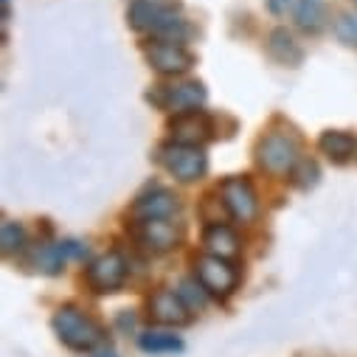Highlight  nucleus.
<instances>
[{"instance_id": "obj_12", "label": "nucleus", "mask_w": 357, "mask_h": 357, "mask_svg": "<svg viewBox=\"0 0 357 357\" xmlns=\"http://www.w3.org/2000/svg\"><path fill=\"white\" fill-rule=\"evenodd\" d=\"M84 253V245L68 239V242H54V245H40L34 250V267L40 273H48V276H56L62 271V264L73 256H82Z\"/></svg>"}, {"instance_id": "obj_3", "label": "nucleus", "mask_w": 357, "mask_h": 357, "mask_svg": "<svg viewBox=\"0 0 357 357\" xmlns=\"http://www.w3.org/2000/svg\"><path fill=\"white\" fill-rule=\"evenodd\" d=\"M256 160L271 174H290L301 160V144L293 132H271L256 144Z\"/></svg>"}, {"instance_id": "obj_2", "label": "nucleus", "mask_w": 357, "mask_h": 357, "mask_svg": "<svg viewBox=\"0 0 357 357\" xmlns=\"http://www.w3.org/2000/svg\"><path fill=\"white\" fill-rule=\"evenodd\" d=\"M56 337L73 351H91L102 340V326L76 307H59L54 315Z\"/></svg>"}, {"instance_id": "obj_21", "label": "nucleus", "mask_w": 357, "mask_h": 357, "mask_svg": "<svg viewBox=\"0 0 357 357\" xmlns=\"http://www.w3.org/2000/svg\"><path fill=\"white\" fill-rule=\"evenodd\" d=\"M23 248H26V228H23V222L6 220L3 225H0V250H3L6 256H12V253H20Z\"/></svg>"}, {"instance_id": "obj_29", "label": "nucleus", "mask_w": 357, "mask_h": 357, "mask_svg": "<svg viewBox=\"0 0 357 357\" xmlns=\"http://www.w3.org/2000/svg\"><path fill=\"white\" fill-rule=\"evenodd\" d=\"M354 3H357V0H354Z\"/></svg>"}, {"instance_id": "obj_18", "label": "nucleus", "mask_w": 357, "mask_h": 357, "mask_svg": "<svg viewBox=\"0 0 357 357\" xmlns=\"http://www.w3.org/2000/svg\"><path fill=\"white\" fill-rule=\"evenodd\" d=\"M158 40H166V43H186L189 37H192V26H189V20L177 12L174 6L163 15V20L155 26V31H152Z\"/></svg>"}, {"instance_id": "obj_19", "label": "nucleus", "mask_w": 357, "mask_h": 357, "mask_svg": "<svg viewBox=\"0 0 357 357\" xmlns=\"http://www.w3.org/2000/svg\"><path fill=\"white\" fill-rule=\"evenodd\" d=\"M203 245L208 248L211 256H222V259H228L239 250V239L228 225H208L203 234Z\"/></svg>"}, {"instance_id": "obj_24", "label": "nucleus", "mask_w": 357, "mask_h": 357, "mask_svg": "<svg viewBox=\"0 0 357 357\" xmlns=\"http://www.w3.org/2000/svg\"><path fill=\"white\" fill-rule=\"evenodd\" d=\"M177 296L183 298V304L189 307V312H200V310L206 307V287H203L197 279L181 282V290H177Z\"/></svg>"}, {"instance_id": "obj_20", "label": "nucleus", "mask_w": 357, "mask_h": 357, "mask_svg": "<svg viewBox=\"0 0 357 357\" xmlns=\"http://www.w3.org/2000/svg\"><path fill=\"white\" fill-rule=\"evenodd\" d=\"M138 343H141V349L144 351H149V354H174V351H183V340L177 337V335H172V332H144L141 337H138Z\"/></svg>"}, {"instance_id": "obj_13", "label": "nucleus", "mask_w": 357, "mask_h": 357, "mask_svg": "<svg viewBox=\"0 0 357 357\" xmlns=\"http://www.w3.org/2000/svg\"><path fill=\"white\" fill-rule=\"evenodd\" d=\"M149 312L158 324H166V326H181V324L189 321V307L172 290H158L149 298Z\"/></svg>"}, {"instance_id": "obj_14", "label": "nucleus", "mask_w": 357, "mask_h": 357, "mask_svg": "<svg viewBox=\"0 0 357 357\" xmlns=\"http://www.w3.org/2000/svg\"><path fill=\"white\" fill-rule=\"evenodd\" d=\"M267 54H271L273 62H279L284 68H298L304 62L301 45L296 43L293 31H287L284 26H279V29H273L271 34H267Z\"/></svg>"}, {"instance_id": "obj_7", "label": "nucleus", "mask_w": 357, "mask_h": 357, "mask_svg": "<svg viewBox=\"0 0 357 357\" xmlns=\"http://www.w3.org/2000/svg\"><path fill=\"white\" fill-rule=\"evenodd\" d=\"M124 279H127V261L116 250L93 259L91 267H87V284L96 293H116L124 284Z\"/></svg>"}, {"instance_id": "obj_25", "label": "nucleus", "mask_w": 357, "mask_h": 357, "mask_svg": "<svg viewBox=\"0 0 357 357\" xmlns=\"http://www.w3.org/2000/svg\"><path fill=\"white\" fill-rule=\"evenodd\" d=\"M290 6H293V0H267V9H271V15H276V17L287 15Z\"/></svg>"}, {"instance_id": "obj_1", "label": "nucleus", "mask_w": 357, "mask_h": 357, "mask_svg": "<svg viewBox=\"0 0 357 357\" xmlns=\"http://www.w3.org/2000/svg\"><path fill=\"white\" fill-rule=\"evenodd\" d=\"M158 163L181 183H195L200 177H206V172H208L206 149L195 146V144H181V141L163 144L158 149Z\"/></svg>"}, {"instance_id": "obj_4", "label": "nucleus", "mask_w": 357, "mask_h": 357, "mask_svg": "<svg viewBox=\"0 0 357 357\" xmlns=\"http://www.w3.org/2000/svg\"><path fill=\"white\" fill-rule=\"evenodd\" d=\"M160 110H169L174 116L181 113H192V110H203L208 91L203 82H181V84H163L158 93L149 96Z\"/></svg>"}, {"instance_id": "obj_9", "label": "nucleus", "mask_w": 357, "mask_h": 357, "mask_svg": "<svg viewBox=\"0 0 357 357\" xmlns=\"http://www.w3.org/2000/svg\"><path fill=\"white\" fill-rule=\"evenodd\" d=\"M220 195H222L234 220L250 222L256 217L259 200H256V192H253L248 177H228V181H222V186H220Z\"/></svg>"}, {"instance_id": "obj_17", "label": "nucleus", "mask_w": 357, "mask_h": 357, "mask_svg": "<svg viewBox=\"0 0 357 357\" xmlns=\"http://www.w3.org/2000/svg\"><path fill=\"white\" fill-rule=\"evenodd\" d=\"M293 17H296V26L304 34H312V37L321 34L326 29V6H324V0H296Z\"/></svg>"}, {"instance_id": "obj_6", "label": "nucleus", "mask_w": 357, "mask_h": 357, "mask_svg": "<svg viewBox=\"0 0 357 357\" xmlns=\"http://www.w3.org/2000/svg\"><path fill=\"white\" fill-rule=\"evenodd\" d=\"M144 56H146V62H149L158 73H163V76H181V73H186V70L195 65V56H192V51H189L186 45H181V43H166V40L149 43V45L144 48Z\"/></svg>"}, {"instance_id": "obj_11", "label": "nucleus", "mask_w": 357, "mask_h": 357, "mask_svg": "<svg viewBox=\"0 0 357 357\" xmlns=\"http://www.w3.org/2000/svg\"><path fill=\"white\" fill-rule=\"evenodd\" d=\"M135 239L152 250V253H169L181 242V228L172 220H149V222H135Z\"/></svg>"}, {"instance_id": "obj_5", "label": "nucleus", "mask_w": 357, "mask_h": 357, "mask_svg": "<svg viewBox=\"0 0 357 357\" xmlns=\"http://www.w3.org/2000/svg\"><path fill=\"white\" fill-rule=\"evenodd\" d=\"M177 211H181V200H177V195L172 189L160 186V183H152L135 197V203L130 208V217L135 222H149V220H172Z\"/></svg>"}, {"instance_id": "obj_26", "label": "nucleus", "mask_w": 357, "mask_h": 357, "mask_svg": "<svg viewBox=\"0 0 357 357\" xmlns=\"http://www.w3.org/2000/svg\"><path fill=\"white\" fill-rule=\"evenodd\" d=\"M119 324H121L124 329H132V324H135V318H132V315H127V312H121V318H119Z\"/></svg>"}, {"instance_id": "obj_27", "label": "nucleus", "mask_w": 357, "mask_h": 357, "mask_svg": "<svg viewBox=\"0 0 357 357\" xmlns=\"http://www.w3.org/2000/svg\"><path fill=\"white\" fill-rule=\"evenodd\" d=\"M0 3H3V23H9V17H12V12H9L12 0H0Z\"/></svg>"}, {"instance_id": "obj_15", "label": "nucleus", "mask_w": 357, "mask_h": 357, "mask_svg": "<svg viewBox=\"0 0 357 357\" xmlns=\"http://www.w3.org/2000/svg\"><path fill=\"white\" fill-rule=\"evenodd\" d=\"M318 149L332 163H349L357 158V135L343 132V130H326L318 138Z\"/></svg>"}, {"instance_id": "obj_23", "label": "nucleus", "mask_w": 357, "mask_h": 357, "mask_svg": "<svg viewBox=\"0 0 357 357\" xmlns=\"http://www.w3.org/2000/svg\"><path fill=\"white\" fill-rule=\"evenodd\" d=\"M335 37L346 48H357V12H343L335 20Z\"/></svg>"}, {"instance_id": "obj_28", "label": "nucleus", "mask_w": 357, "mask_h": 357, "mask_svg": "<svg viewBox=\"0 0 357 357\" xmlns=\"http://www.w3.org/2000/svg\"><path fill=\"white\" fill-rule=\"evenodd\" d=\"M96 357H116V351H113V349H107V351H99Z\"/></svg>"}, {"instance_id": "obj_16", "label": "nucleus", "mask_w": 357, "mask_h": 357, "mask_svg": "<svg viewBox=\"0 0 357 357\" xmlns=\"http://www.w3.org/2000/svg\"><path fill=\"white\" fill-rule=\"evenodd\" d=\"M172 6L163 3V0H135V3L127 9V23L135 31H155V26L163 20V15Z\"/></svg>"}, {"instance_id": "obj_22", "label": "nucleus", "mask_w": 357, "mask_h": 357, "mask_svg": "<svg viewBox=\"0 0 357 357\" xmlns=\"http://www.w3.org/2000/svg\"><path fill=\"white\" fill-rule=\"evenodd\" d=\"M290 181H293V186H298V189L310 192V189H315V186H318V181H321V169H318V163H315V160L301 158V160L296 163V169L290 172Z\"/></svg>"}, {"instance_id": "obj_10", "label": "nucleus", "mask_w": 357, "mask_h": 357, "mask_svg": "<svg viewBox=\"0 0 357 357\" xmlns=\"http://www.w3.org/2000/svg\"><path fill=\"white\" fill-rule=\"evenodd\" d=\"M169 130H172L174 141L203 146V144L214 135V119H211L206 110H192V113L174 116V121L169 124Z\"/></svg>"}, {"instance_id": "obj_8", "label": "nucleus", "mask_w": 357, "mask_h": 357, "mask_svg": "<svg viewBox=\"0 0 357 357\" xmlns=\"http://www.w3.org/2000/svg\"><path fill=\"white\" fill-rule=\"evenodd\" d=\"M197 282L211 296H228L236 287V271L222 256H203L197 259Z\"/></svg>"}]
</instances>
